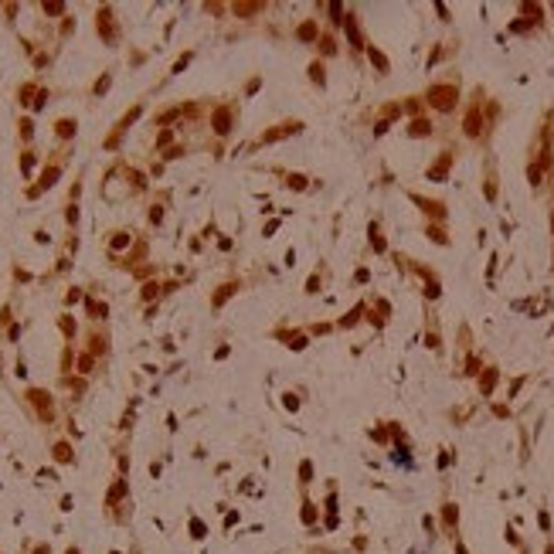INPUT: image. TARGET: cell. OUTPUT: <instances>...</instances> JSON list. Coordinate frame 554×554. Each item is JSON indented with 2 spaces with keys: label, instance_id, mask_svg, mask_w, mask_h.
Masks as SVG:
<instances>
[{
  "label": "cell",
  "instance_id": "2e32d148",
  "mask_svg": "<svg viewBox=\"0 0 554 554\" xmlns=\"http://www.w3.org/2000/svg\"><path fill=\"white\" fill-rule=\"evenodd\" d=\"M367 55H371V61H374V65H378V68H381V72H388V58H384L381 51H378V48H371V51H367Z\"/></svg>",
  "mask_w": 554,
  "mask_h": 554
},
{
  "label": "cell",
  "instance_id": "ffe728a7",
  "mask_svg": "<svg viewBox=\"0 0 554 554\" xmlns=\"http://www.w3.org/2000/svg\"><path fill=\"white\" fill-rule=\"evenodd\" d=\"M537 524H541V531H544V534L551 531V517H548V510H541V514H537Z\"/></svg>",
  "mask_w": 554,
  "mask_h": 554
},
{
  "label": "cell",
  "instance_id": "8fae6325",
  "mask_svg": "<svg viewBox=\"0 0 554 554\" xmlns=\"http://www.w3.org/2000/svg\"><path fill=\"white\" fill-rule=\"evenodd\" d=\"M55 133L61 136V139L75 136V119H58V123H55Z\"/></svg>",
  "mask_w": 554,
  "mask_h": 554
},
{
  "label": "cell",
  "instance_id": "7402d4cb",
  "mask_svg": "<svg viewBox=\"0 0 554 554\" xmlns=\"http://www.w3.org/2000/svg\"><path fill=\"white\" fill-rule=\"evenodd\" d=\"M313 34H316V24H303V27H299V38L303 41H309Z\"/></svg>",
  "mask_w": 554,
  "mask_h": 554
},
{
  "label": "cell",
  "instance_id": "9c48e42d",
  "mask_svg": "<svg viewBox=\"0 0 554 554\" xmlns=\"http://www.w3.org/2000/svg\"><path fill=\"white\" fill-rule=\"evenodd\" d=\"M497 367H486V374H483V378H479V391H483V395H490V391H493V388H497Z\"/></svg>",
  "mask_w": 554,
  "mask_h": 554
},
{
  "label": "cell",
  "instance_id": "d6986e66",
  "mask_svg": "<svg viewBox=\"0 0 554 554\" xmlns=\"http://www.w3.org/2000/svg\"><path fill=\"white\" fill-rule=\"evenodd\" d=\"M428 238H432V242H439V245H445V242H449V238H445V231H442V228H435V225L428 228Z\"/></svg>",
  "mask_w": 554,
  "mask_h": 554
},
{
  "label": "cell",
  "instance_id": "30bf717a",
  "mask_svg": "<svg viewBox=\"0 0 554 554\" xmlns=\"http://www.w3.org/2000/svg\"><path fill=\"white\" fill-rule=\"evenodd\" d=\"M479 130H483V116L476 109H469V116H466V136H479Z\"/></svg>",
  "mask_w": 554,
  "mask_h": 554
},
{
  "label": "cell",
  "instance_id": "3957f363",
  "mask_svg": "<svg viewBox=\"0 0 554 554\" xmlns=\"http://www.w3.org/2000/svg\"><path fill=\"white\" fill-rule=\"evenodd\" d=\"M27 398L34 402V408L41 412V418H51V395H48V391H41V388H31V391H27Z\"/></svg>",
  "mask_w": 554,
  "mask_h": 554
},
{
  "label": "cell",
  "instance_id": "cb8c5ba5",
  "mask_svg": "<svg viewBox=\"0 0 554 554\" xmlns=\"http://www.w3.org/2000/svg\"><path fill=\"white\" fill-rule=\"evenodd\" d=\"M156 282H146V286H143V299H153V296H156Z\"/></svg>",
  "mask_w": 554,
  "mask_h": 554
},
{
  "label": "cell",
  "instance_id": "7c38bea8",
  "mask_svg": "<svg viewBox=\"0 0 554 554\" xmlns=\"http://www.w3.org/2000/svg\"><path fill=\"white\" fill-rule=\"evenodd\" d=\"M449 163H452V156L445 153V156H442L439 163H435V167L428 170V177H432V180H442V177H445V170H449Z\"/></svg>",
  "mask_w": 554,
  "mask_h": 554
},
{
  "label": "cell",
  "instance_id": "83f0119b",
  "mask_svg": "<svg viewBox=\"0 0 554 554\" xmlns=\"http://www.w3.org/2000/svg\"><path fill=\"white\" fill-rule=\"evenodd\" d=\"M191 531H194V537L201 541V537H204V524H201V520H191Z\"/></svg>",
  "mask_w": 554,
  "mask_h": 554
},
{
  "label": "cell",
  "instance_id": "603a6c76",
  "mask_svg": "<svg viewBox=\"0 0 554 554\" xmlns=\"http://www.w3.org/2000/svg\"><path fill=\"white\" fill-rule=\"evenodd\" d=\"M231 292H235V286H221V292L214 296V306H221V299H225V296H231Z\"/></svg>",
  "mask_w": 554,
  "mask_h": 554
},
{
  "label": "cell",
  "instance_id": "44dd1931",
  "mask_svg": "<svg viewBox=\"0 0 554 554\" xmlns=\"http://www.w3.org/2000/svg\"><path fill=\"white\" fill-rule=\"evenodd\" d=\"M309 78H313V82H320V85H323V68H320V65H316V61H313V65H309Z\"/></svg>",
  "mask_w": 554,
  "mask_h": 554
},
{
  "label": "cell",
  "instance_id": "5bb4252c",
  "mask_svg": "<svg viewBox=\"0 0 554 554\" xmlns=\"http://www.w3.org/2000/svg\"><path fill=\"white\" fill-rule=\"evenodd\" d=\"M130 242H133V238H130V231H116L113 235V242H109V249H126V245H130Z\"/></svg>",
  "mask_w": 554,
  "mask_h": 554
},
{
  "label": "cell",
  "instance_id": "484cf974",
  "mask_svg": "<svg viewBox=\"0 0 554 554\" xmlns=\"http://www.w3.org/2000/svg\"><path fill=\"white\" fill-rule=\"evenodd\" d=\"M255 10H262L259 3H245V7H235V14H255Z\"/></svg>",
  "mask_w": 554,
  "mask_h": 554
},
{
  "label": "cell",
  "instance_id": "6da1fadb",
  "mask_svg": "<svg viewBox=\"0 0 554 554\" xmlns=\"http://www.w3.org/2000/svg\"><path fill=\"white\" fill-rule=\"evenodd\" d=\"M456 102H459L456 85H432V89H428V106H435L439 113H452Z\"/></svg>",
  "mask_w": 554,
  "mask_h": 554
},
{
  "label": "cell",
  "instance_id": "836d02e7",
  "mask_svg": "<svg viewBox=\"0 0 554 554\" xmlns=\"http://www.w3.org/2000/svg\"><path fill=\"white\" fill-rule=\"evenodd\" d=\"M524 554H527V551H524Z\"/></svg>",
  "mask_w": 554,
  "mask_h": 554
},
{
  "label": "cell",
  "instance_id": "ba28073f",
  "mask_svg": "<svg viewBox=\"0 0 554 554\" xmlns=\"http://www.w3.org/2000/svg\"><path fill=\"white\" fill-rule=\"evenodd\" d=\"M51 456H55V462H75V452H72V445H68V442H55Z\"/></svg>",
  "mask_w": 554,
  "mask_h": 554
},
{
  "label": "cell",
  "instance_id": "ac0fdd59",
  "mask_svg": "<svg viewBox=\"0 0 554 554\" xmlns=\"http://www.w3.org/2000/svg\"><path fill=\"white\" fill-rule=\"evenodd\" d=\"M89 350H96V354H102V350H106V337H89Z\"/></svg>",
  "mask_w": 554,
  "mask_h": 554
},
{
  "label": "cell",
  "instance_id": "f546056e",
  "mask_svg": "<svg viewBox=\"0 0 554 554\" xmlns=\"http://www.w3.org/2000/svg\"><path fill=\"white\" fill-rule=\"evenodd\" d=\"M452 544H456V554H469V551H466V544H462L459 537H456V541H452Z\"/></svg>",
  "mask_w": 554,
  "mask_h": 554
},
{
  "label": "cell",
  "instance_id": "4316f807",
  "mask_svg": "<svg viewBox=\"0 0 554 554\" xmlns=\"http://www.w3.org/2000/svg\"><path fill=\"white\" fill-rule=\"evenodd\" d=\"M31 133H34V130H31V119H20V136L31 139Z\"/></svg>",
  "mask_w": 554,
  "mask_h": 554
},
{
  "label": "cell",
  "instance_id": "4fadbf2b",
  "mask_svg": "<svg viewBox=\"0 0 554 554\" xmlns=\"http://www.w3.org/2000/svg\"><path fill=\"white\" fill-rule=\"evenodd\" d=\"M309 483H313V462L303 459L299 462V486H309Z\"/></svg>",
  "mask_w": 554,
  "mask_h": 554
},
{
  "label": "cell",
  "instance_id": "d4e9b609",
  "mask_svg": "<svg viewBox=\"0 0 554 554\" xmlns=\"http://www.w3.org/2000/svg\"><path fill=\"white\" fill-rule=\"evenodd\" d=\"M41 10H44V14H65V7H61V3H44Z\"/></svg>",
  "mask_w": 554,
  "mask_h": 554
},
{
  "label": "cell",
  "instance_id": "277c9868",
  "mask_svg": "<svg viewBox=\"0 0 554 554\" xmlns=\"http://www.w3.org/2000/svg\"><path fill=\"white\" fill-rule=\"evenodd\" d=\"M412 201H415V204H421V211H425V214H432V218H445V204H439V201H425V197H418V194H412Z\"/></svg>",
  "mask_w": 554,
  "mask_h": 554
},
{
  "label": "cell",
  "instance_id": "52a82bcc",
  "mask_svg": "<svg viewBox=\"0 0 554 554\" xmlns=\"http://www.w3.org/2000/svg\"><path fill=\"white\" fill-rule=\"evenodd\" d=\"M231 130V109H225V106H221V109H218V113H214V133H228Z\"/></svg>",
  "mask_w": 554,
  "mask_h": 554
},
{
  "label": "cell",
  "instance_id": "f1b7e54d",
  "mask_svg": "<svg viewBox=\"0 0 554 554\" xmlns=\"http://www.w3.org/2000/svg\"><path fill=\"white\" fill-rule=\"evenodd\" d=\"M61 330H65V333H75V323H72V320L65 316V320H61Z\"/></svg>",
  "mask_w": 554,
  "mask_h": 554
},
{
  "label": "cell",
  "instance_id": "9a60e30c",
  "mask_svg": "<svg viewBox=\"0 0 554 554\" xmlns=\"http://www.w3.org/2000/svg\"><path fill=\"white\" fill-rule=\"evenodd\" d=\"M408 133H412V136H428V133H432V126H428V119H415Z\"/></svg>",
  "mask_w": 554,
  "mask_h": 554
},
{
  "label": "cell",
  "instance_id": "e0dca14e",
  "mask_svg": "<svg viewBox=\"0 0 554 554\" xmlns=\"http://www.w3.org/2000/svg\"><path fill=\"white\" fill-rule=\"evenodd\" d=\"M92 367H96L92 354H82V361H78V371H82V374H92Z\"/></svg>",
  "mask_w": 554,
  "mask_h": 554
},
{
  "label": "cell",
  "instance_id": "5b68a950",
  "mask_svg": "<svg viewBox=\"0 0 554 554\" xmlns=\"http://www.w3.org/2000/svg\"><path fill=\"white\" fill-rule=\"evenodd\" d=\"M299 517H303V524H306V527H313V524L320 520V507H316V503H313L309 497H303V510H299Z\"/></svg>",
  "mask_w": 554,
  "mask_h": 554
},
{
  "label": "cell",
  "instance_id": "d6a6232c",
  "mask_svg": "<svg viewBox=\"0 0 554 554\" xmlns=\"http://www.w3.org/2000/svg\"><path fill=\"white\" fill-rule=\"evenodd\" d=\"M551 228H554V214H551Z\"/></svg>",
  "mask_w": 554,
  "mask_h": 554
},
{
  "label": "cell",
  "instance_id": "7a4b0ae2",
  "mask_svg": "<svg viewBox=\"0 0 554 554\" xmlns=\"http://www.w3.org/2000/svg\"><path fill=\"white\" fill-rule=\"evenodd\" d=\"M442 527H445V537L456 541V534H459V507L452 503V500L442 503Z\"/></svg>",
  "mask_w": 554,
  "mask_h": 554
},
{
  "label": "cell",
  "instance_id": "1f68e13d",
  "mask_svg": "<svg viewBox=\"0 0 554 554\" xmlns=\"http://www.w3.org/2000/svg\"><path fill=\"white\" fill-rule=\"evenodd\" d=\"M65 554H82V551H78V548H68V551H65Z\"/></svg>",
  "mask_w": 554,
  "mask_h": 554
},
{
  "label": "cell",
  "instance_id": "8992f818",
  "mask_svg": "<svg viewBox=\"0 0 554 554\" xmlns=\"http://www.w3.org/2000/svg\"><path fill=\"white\" fill-rule=\"evenodd\" d=\"M58 173H61V167H55V163H51L48 170L41 173V184H38V187H31V194H41V191H48V187H51V184H55V180H58Z\"/></svg>",
  "mask_w": 554,
  "mask_h": 554
},
{
  "label": "cell",
  "instance_id": "4dcf8cb0",
  "mask_svg": "<svg viewBox=\"0 0 554 554\" xmlns=\"http://www.w3.org/2000/svg\"><path fill=\"white\" fill-rule=\"evenodd\" d=\"M544 554H554V541H548V548H544Z\"/></svg>",
  "mask_w": 554,
  "mask_h": 554
}]
</instances>
